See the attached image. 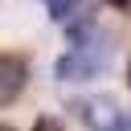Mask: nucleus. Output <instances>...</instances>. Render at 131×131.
I'll use <instances>...</instances> for the list:
<instances>
[{
  "instance_id": "nucleus-9",
  "label": "nucleus",
  "mask_w": 131,
  "mask_h": 131,
  "mask_svg": "<svg viewBox=\"0 0 131 131\" xmlns=\"http://www.w3.org/2000/svg\"><path fill=\"white\" fill-rule=\"evenodd\" d=\"M0 131H12V127H4V123H0Z\"/></svg>"
},
{
  "instance_id": "nucleus-5",
  "label": "nucleus",
  "mask_w": 131,
  "mask_h": 131,
  "mask_svg": "<svg viewBox=\"0 0 131 131\" xmlns=\"http://www.w3.org/2000/svg\"><path fill=\"white\" fill-rule=\"evenodd\" d=\"M33 131H66V127H61L57 119H49V115H41V119L33 123Z\"/></svg>"
},
{
  "instance_id": "nucleus-2",
  "label": "nucleus",
  "mask_w": 131,
  "mask_h": 131,
  "mask_svg": "<svg viewBox=\"0 0 131 131\" xmlns=\"http://www.w3.org/2000/svg\"><path fill=\"white\" fill-rule=\"evenodd\" d=\"M74 111L82 115V123H86L90 131H115V123L123 119L119 106H115V98H106V94H98V98H82Z\"/></svg>"
},
{
  "instance_id": "nucleus-8",
  "label": "nucleus",
  "mask_w": 131,
  "mask_h": 131,
  "mask_svg": "<svg viewBox=\"0 0 131 131\" xmlns=\"http://www.w3.org/2000/svg\"><path fill=\"white\" fill-rule=\"evenodd\" d=\"M127 86H131V66H127Z\"/></svg>"
},
{
  "instance_id": "nucleus-3",
  "label": "nucleus",
  "mask_w": 131,
  "mask_h": 131,
  "mask_svg": "<svg viewBox=\"0 0 131 131\" xmlns=\"http://www.w3.org/2000/svg\"><path fill=\"white\" fill-rule=\"evenodd\" d=\"M25 82H29V66H25V57L4 53V57H0V106L16 102L20 90H25Z\"/></svg>"
},
{
  "instance_id": "nucleus-7",
  "label": "nucleus",
  "mask_w": 131,
  "mask_h": 131,
  "mask_svg": "<svg viewBox=\"0 0 131 131\" xmlns=\"http://www.w3.org/2000/svg\"><path fill=\"white\" fill-rule=\"evenodd\" d=\"M111 8H131V0H106Z\"/></svg>"
},
{
  "instance_id": "nucleus-4",
  "label": "nucleus",
  "mask_w": 131,
  "mask_h": 131,
  "mask_svg": "<svg viewBox=\"0 0 131 131\" xmlns=\"http://www.w3.org/2000/svg\"><path fill=\"white\" fill-rule=\"evenodd\" d=\"M45 8H49V16H53V20H70V16H74V8H78V0H45Z\"/></svg>"
},
{
  "instance_id": "nucleus-6",
  "label": "nucleus",
  "mask_w": 131,
  "mask_h": 131,
  "mask_svg": "<svg viewBox=\"0 0 131 131\" xmlns=\"http://www.w3.org/2000/svg\"><path fill=\"white\" fill-rule=\"evenodd\" d=\"M115 131H131V119H127V115H123V119H119V123H115Z\"/></svg>"
},
{
  "instance_id": "nucleus-1",
  "label": "nucleus",
  "mask_w": 131,
  "mask_h": 131,
  "mask_svg": "<svg viewBox=\"0 0 131 131\" xmlns=\"http://www.w3.org/2000/svg\"><path fill=\"white\" fill-rule=\"evenodd\" d=\"M70 25V49L57 57V66H53V74H57V82H90V78H98L102 70H106V61H111V33H102L90 16H82V20H66Z\"/></svg>"
}]
</instances>
